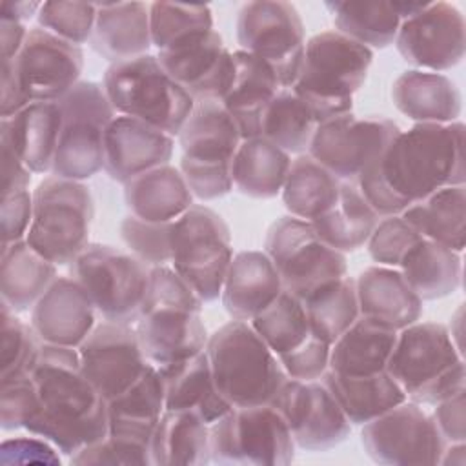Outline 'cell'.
I'll list each match as a JSON object with an SVG mask.
<instances>
[{
    "label": "cell",
    "instance_id": "6da1fadb",
    "mask_svg": "<svg viewBox=\"0 0 466 466\" xmlns=\"http://www.w3.org/2000/svg\"><path fill=\"white\" fill-rule=\"evenodd\" d=\"M40 411L25 428L71 457L107 435V400L84 375L76 348L44 344L31 370Z\"/></svg>",
    "mask_w": 466,
    "mask_h": 466
},
{
    "label": "cell",
    "instance_id": "7a4b0ae2",
    "mask_svg": "<svg viewBox=\"0 0 466 466\" xmlns=\"http://www.w3.org/2000/svg\"><path fill=\"white\" fill-rule=\"evenodd\" d=\"M202 299L167 266L149 269L142 311L135 322L140 348L157 370L175 368L206 350L208 331L202 322Z\"/></svg>",
    "mask_w": 466,
    "mask_h": 466
},
{
    "label": "cell",
    "instance_id": "3957f363",
    "mask_svg": "<svg viewBox=\"0 0 466 466\" xmlns=\"http://www.w3.org/2000/svg\"><path fill=\"white\" fill-rule=\"evenodd\" d=\"M388 187L408 206L437 189L462 186L464 124H413L390 142L380 158Z\"/></svg>",
    "mask_w": 466,
    "mask_h": 466
},
{
    "label": "cell",
    "instance_id": "277c9868",
    "mask_svg": "<svg viewBox=\"0 0 466 466\" xmlns=\"http://www.w3.org/2000/svg\"><path fill=\"white\" fill-rule=\"evenodd\" d=\"M373 51L339 31H320L304 46L302 64L291 89L317 122L351 113L353 95L368 78Z\"/></svg>",
    "mask_w": 466,
    "mask_h": 466
},
{
    "label": "cell",
    "instance_id": "5b68a950",
    "mask_svg": "<svg viewBox=\"0 0 466 466\" xmlns=\"http://www.w3.org/2000/svg\"><path fill=\"white\" fill-rule=\"evenodd\" d=\"M218 393L233 406L273 404L288 375L249 322L229 320L215 329L206 344Z\"/></svg>",
    "mask_w": 466,
    "mask_h": 466
},
{
    "label": "cell",
    "instance_id": "8992f818",
    "mask_svg": "<svg viewBox=\"0 0 466 466\" xmlns=\"http://www.w3.org/2000/svg\"><path fill=\"white\" fill-rule=\"evenodd\" d=\"M386 371L406 399L420 406H433L466 388L462 353L439 322L417 320L399 329Z\"/></svg>",
    "mask_w": 466,
    "mask_h": 466
},
{
    "label": "cell",
    "instance_id": "52a82bcc",
    "mask_svg": "<svg viewBox=\"0 0 466 466\" xmlns=\"http://www.w3.org/2000/svg\"><path fill=\"white\" fill-rule=\"evenodd\" d=\"M102 86L116 115L138 118L171 137L180 133L195 106L149 53L109 64Z\"/></svg>",
    "mask_w": 466,
    "mask_h": 466
},
{
    "label": "cell",
    "instance_id": "ba28073f",
    "mask_svg": "<svg viewBox=\"0 0 466 466\" xmlns=\"http://www.w3.org/2000/svg\"><path fill=\"white\" fill-rule=\"evenodd\" d=\"M95 215L86 182L46 177L33 189V218L25 240L56 266H69L89 244Z\"/></svg>",
    "mask_w": 466,
    "mask_h": 466
},
{
    "label": "cell",
    "instance_id": "9c48e42d",
    "mask_svg": "<svg viewBox=\"0 0 466 466\" xmlns=\"http://www.w3.org/2000/svg\"><path fill=\"white\" fill-rule=\"evenodd\" d=\"M231 258L229 228L211 208L193 204L173 220L171 266L202 302H213L220 297Z\"/></svg>",
    "mask_w": 466,
    "mask_h": 466
},
{
    "label": "cell",
    "instance_id": "30bf717a",
    "mask_svg": "<svg viewBox=\"0 0 466 466\" xmlns=\"http://www.w3.org/2000/svg\"><path fill=\"white\" fill-rule=\"evenodd\" d=\"M56 104L62 133L51 175L84 182L104 169V135L116 111L95 80H80Z\"/></svg>",
    "mask_w": 466,
    "mask_h": 466
},
{
    "label": "cell",
    "instance_id": "8fae6325",
    "mask_svg": "<svg viewBox=\"0 0 466 466\" xmlns=\"http://www.w3.org/2000/svg\"><path fill=\"white\" fill-rule=\"evenodd\" d=\"M149 266L107 244H87L69 264L71 277L91 297L102 320L135 324L149 284Z\"/></svg>",
    "mask_w": 466,
    "mask_h": 466
},
{
    "label": "cell",
    "instance_id": "7c38bea8",
    "mask_svg": "<svg viewBox=\"0 0 466 466\" xmlns=\"http://www.w3.org/2000/svg\"><path fill=\"white\" fill-rule=\"evenodd\" d=\"M295 448L286 419L271 404L231 408L209 424L211 462L286 466Z\"/></svg>",
    "mask_w": 466,
    "mask_h": 466
},
{
    "label": "cell",
    "instance_id": "4fadbf2b",
    "mask_svg": "<svg viewBox=\"0 0 466 466\" xmlns=\"http://www.w3.org/2000/svg\"><path fill=\"white\" fill-rule=\"evenodd\" d=\"M264 251L275 264L284 289L300 300L348 275L346 255L320 240L311 222L293 215H284L269 226Z\"/></svg>",
    "mask_w": 466,
    "mask_h": 466
},
{
    "label": "cell",
    "instance_id": "5bb4252c",
    "mask_svg": "<svg viewBox=\"0 0 466 466\" xmlns=\"http://www.w3.org/2000/svg\"><path fill=\"white\" fill-rule=\"evenodd\" d=\"M237 42L277 75L280 87H291L304 56V24L297 7L284 0H255L240 7Z\"/></svg>",
    "mask_w": 466,
    "mask_h": 466
},
{
    "label": "cell",
    "instance_id": "9a60e30c",
    "mask_svg": "<svg viewBox=\"0 0 466 466\" xmlns=\"http://www.w3.org/2000/svg\"><path fill=\"white\" fill-rule=\"evenodd\" d=\"M400 127L384 116L346 113L315 129L308 155L342 182H357L360 171L379 158Z\"/></svg>",
    "mask_w": 466,
    "mask_h": 466
},
{
    "label": "cell",
    "instance_id": "2e32d148",
    "mask_svg": "<svg viewBox=\"0 0 466 466\" xmlns=\"http://www.w3.org/2000/svg\"><path fill=\"white\" fill-rule=\"evenodd\" d=\"M364 451L379 464H439L446 441L433 417L413 400H404L362 424Z\"/></svg>",
    "mask_w": 466,
    "mask_h": 466
},
{
    "label": "cell",
    "instance_id": "e0dca14e",
    "mask_svg": "<svg viewBox=\"0 0 466 466\" xmlns=\"http://www.w3.org/2000/svg\"><path fill=\"white\" fill-rule=\"evenodd\" d=\"M393 44L413 69L448 71L464 58V15L450 2H424L400 22Z\"/></svg>",
    "mask_w": 466,
    "mask_h": 466
},
{
    "label": "cell",
    "instance_id": "ac0fdd59",
    "mask_svg": "<svg viewBox=\"0 0 466 466\" xmlns=\"http://www.w3.org/2000/svg\"><path fill=\"white\" fill-rule=\"evenodd\" d=\"M271 406L282 413L300 450L326 451L351 433V422L322 380L304 382L288 377Z\"/></svg>",
    "mask_w": 466,
    "mask_h": 466
},
{
    "label": "cell",
    "instance_id": "d6986e66",
    "mask_svg": "<svg viewBox=\"0 0 466 466\" xmlns=\"http://www.w3.org/2000/svg\"><path fill=\"white\" fill-rule=\"evenodd\" d=\"M164 71L195 100H222L235 73L233 51L215 29L193 33L160 49Z\"/></svg>",
    "mask_w": 466,
    "mask_h": 466
},
{
    "label": "cell",
    "instance_id": "ffe728a7",
    "mask_svg": "<svg viewBox=\"0 0 466 466\" xmlns=\"http://www.w3.org/2000/svg\"><path fill=\"white\" fill-rule=\"evenodd\" d=\"M76 350L84 375L106 400L126 391L149 366L133 324L102 320Z\"/></svg>",
    "mask_w": 466,
    "mask_h": 466
},
{
    "label": "cell",
    "instance_id": "44dd1931",
    "mask_svg": "<svg viewBox=\"0 0 466 466\" xmlns=\"http://www.w3.org/2000/svg\"><path fill=\"white\" fill-rule=\"evenodd\" d=\"M13 64L31 102H58L80 82L84 53L80 46L31 27Z\"/></svg>",
    "mask_w": 466,
    "mask_h": 466
},
{
    "label": "cell",
    "instance_id": "7402d4cb",
    "mask_svg": "<svg viewBox=\"0 0 466 466\" xmlns=\"http://www.w3.org/2000/svg\"><path fill=\"white\" fill-rule=\"evenodd\" d=\"M175 137L138 118L116 115L104 135V171L120 184L169 164Z\"/></svg>",
    "mask_w": 466,
    "mask_h": 466
},
{
    "label": "cell",
    "instance_id": "603a6c76",
    "mask_svg": "<svg viewBox=\"0 0 466 466\" xmlns=\"http://www.w3.org/2000/svg\"><path fill=\"white\" fill-rule=\"evenodd\" d=\"M96 308L71 275H58L31 309V328L44 344L78 348L96 326Z\"/></svg>",
    "mask_w": 466,
    "mask_h": 466
},
{
    "label": "cell",
    "instance_id": "cb8c5ba5",
    "mask_svg": "<svg viewBox=\"0 0 466 466\" xmlns=\"http://www.w3.org/2000/svg\"><path fill=\"white\" fill-rule=\"evenodd\" d=\"M62 133L56 102H31L13 116L0 118V144L9 146L33 173H51Z\"/></svg>",
    "mask_w": 466,
    "mask_h": 466
},
{
    "label": "cell",
    "instance_id": "d4e9b609",
    "mask_svg": "<svg viewBox=\"0 0 466 466\" xmlns=\"http://www.w3.org/2000/svg\"><path fill=\"white\" fill-rule=\"evenodd\" d=\"M284 289L279 271L266 251H240L228 268L220 300L233 320L249 322Z\"/></svg>",
    "mask_w": 466,
    "mask_h": 466
},
{
    "label": "cell",
    "instance_id": "484cf974",
    "mask_svg": "<svg viewBox=\"0 0 466 466\" xmlns=\"http://www.w3.org/2000/svg\"><path fill=\"white\" fill-rule=\"evenodd\" d=\"M359 313L382 322L393 329H402L422 317L420 297L410 288L397 268L370 266L355 279Z\"/></svg>",
    "mask_w": 466,
    "mask_h": 466
},
{
    "label": "cell",
    "instance_id": "4316f807",
    "mask_svg": "<svg viewBox=\"0 0 466 466\" xmlns=\"http://www.w3.org/2000/svg\"><path fill=\"white\" fill-rule=\"evenodd\" d=\"M391 100L415 124H450L462 111L455 82L442 73L422 69L400 73L391 86Z\"/></svg>",
    "mask_w": 466,
    "mask_h": 466
},
{
    "label": "cell",
    "instance_id": "83f0119b",
    "mask_svg": "<svg viewBox=\"0 0 466 466\" xmlns=\"http://www.w3.org/2000/svg\"><path fill=\"white\" fill-rule=\"evenodd\" d=\"M89 46L96 55L111 64L146 55L153 46L149 29V4H96V20Z\"/></svg>",
    "mask_w": 466,
    "mask_h": 466
},
{
    "label": "cell",
    "instance_id": "f1b7e54d",
    "mask_svg": "<svg viewBox=\"0 0 466 466\" xmlns=\"http://www.w3.org/2000/svg\"><path fill=\"white\" fill-rule=\"evenodd\" d=\"M233 80L220 102L238 124L242 138L260 137L262 115L280 84L271 66L248 51H233Z\"/></svg>",
    "mask_w": 466,
    "mask_h": 466
},
{
    "label": "cell",
    "instance_id": "f546056e",
    "mask_svg": "<svg viewBox=\"0 0 466 466\" xmlns=\"http://www.w3.org/2000/svg\"><path fill=\"white\" fill-rule=\"evenodd\" d=\"M166 410L164 379L149 364L137 382L107 400V433L147 442Z\"/></svg>",
    "mask_w": 466,
    "mask_h": 466
},
{
    "label": "cell",
    "instance_id": "4dcf8cb0",
    "mask_svg": "<svg viewBox=\"0 0 466 466\" xmlns=\"http://www.w3.org/2000/svg\"><path fill=\"white\" fill-rule=\"evenodd\" d=\"M177 138L184 157L228 164L242 142L238 124L218 100L195 102Z\"/></svg>",
    "mask_w": 466,
    "mask_h": 466
},
{
    "label": "cell",
    "instance_id": "1f68e13d",
    "mask_svg": "<svg viewBox=\"0 0 466 466\" xmlns=\"http://www.w3.org/2000/svg\"><path fill=\"white\" fill-rule=\"evenodd\" d=\"M397 329L359 315V319L331 344L329 370L350 377L386 371Z\"/></svg>",
    "mask_w": 466,
    "mask_h": 466
},
{
    "label": "cell",
    "instance_id": "d6a6232c",
    "mask_svg": "<svg viewBox=\"0 0 466 466\" xmlns=\"http://www.w3.org/2000/svg\"><path fill=\"white\" fill-rule=\"evenodd\" d=\"M124 198L131 215L147 222H171L193 206V195L180 169L169 164L126 182Z\"/></svg>",
    "mask_w": 466,
    "mask_h": 466
},
{
    "label": "cell",
    "instance_id": "836d02e7",
    "mask_svg": "<svg viewBox=\"0 0 466 466\" xmlns=\"http://www.w3.org/2000/svg\"><path fill=\"white\" fill-rule=\"evenodd\" d=\"M56 264L42 257L24 238L0 251V293L2 302L13 311H31L46 289L53 284Z\"/></svg>",
    "mask_w": 466,
    "mask_h": 466
},
{
    "label": "cell",
    "instance_id": "e575fe53",
    "mask_svg": "<svg viewBox=\"0 0 466 466\" xmlns=\"http://www.w3.org/2000/svg\"><path fill=\"white\" fill-rule=\"evenodd\" d=\"M153 466L211 462L209 424L189 410H164L149 441Z\"/></svg>",
    "mask_w": 466,
    "mask_h": 466
},
{
    "label": "cell",
    "instance_id": "d590c367",
    "mask_svg": "<svg viewBox=\"0 0 466 466\" xmlns=\"http://www.w3.org/2000/svg\"><path fill=\"white\" fill-rule=\"evenodd\" d=\"M158 373L164 379L166 410H189L211 424L233 408L218 393L206 350Z\"/></svg>",
    "mask_w": 466,
    "mask_h": 466
},
{
    "label": "cell",
    "instance_id": "8d00e7d4",
    "mask_svg": "<svg viewBox=\"0 0 466 466\" xmlns=\"http://www.w3.org/2000/svg\"><path fill=\"white\" fill-rule=\"evenodd\" d=\"M291 166V155L264 137L242 138L233 160V187L249 198H273L280 195Z\"/></svg>",
    "mask_w": 466,
    "mask_h": 466
},
{
    "label": "cell",
    "instance_id": "74e56055",
    "mask_svg": "<svg viewBox=\"0 0 466 466\" xmlns=\"http://www.w3.org/2000/svg\"><path fill=\"white\" fill-rule=\"evenodd\" d=\"M320 380L333 393L351 426H362L406 400L404 391L388 371L350 377L328 370Z\"/></svg>",
    "mask_w": 466,
    "mask_h": 466
},
{
    "label": "cell",
    "instance_id": "f35d334b",
    "mask_svg": "<svg viewBox=\"0 0 466 466\" xmlns=\"http://www.w3.org/2000/svg\"><path fill=\"white\" fill-rule=\"evenodd\" d=\"M402 218L428 240L462 253L466 244V187L448 186L410 204Z\"/></svg>",
    "mask_w": 466,
    "mask_h": 466
},
{
    "label": "cell",
    "instance_id": "ab89813d",
    "mask_svg": "<svg viewBox=\"0 0 466 466\" xmlns=\"http://www.w3.org/2000/svg\"><path fill=\"white\" fill-rule=\"evenodd\" d=\"M324 7L333 16L335 31L370 49L393 44L404 18L402 4L388 0H335L324 2Z\"/></svg>",
    "mask_w": 466,
    "mask_h": 466
},
{
    "label": "cell",
    "instance_id": "60d3db41",
    "mask_svg": "<svg viewBox=\"0 0 466 466\" xmlns=\"http://www.w3.org/2000/svg\"><path fill=\"white\" fill-rule=\"evenodd\" d=\"M420 300H437L455 293L461 286V253L439 242L420 238L397 268Z\"/></svg>",
    "mask_w": 466,
    "mask_h": 466
},
{
    "label": "cell",
    "instance_id": "b9f144b4",
    "mask_svg": "<svg viewBox=\"0 0 466 466\" xmlns=\"http://www.w3.org/2000/svg\"><path fill=\"white\" fill-rule=\"evenodd\" d=\"M379 218L357 184L342 182L337 202L326 213L313 218L311 226L320 240L346 255L366 246Z\"/></svg>",
    "mask_w": 466,
    "mask_h": 466
},
{
    "label": "cell",
    "instance_id": "7bdbcfd3",
    "mask_svg": "<svg viewBox=\"0 0 466 466\" xmlns=\"http://www.w3.org/2000/svg\"><path fill=\"white\" fill-rule=\"evenodd\" d=\"M340 184L342 180L306 153L291 160L280 195L289 215L311 222L337 202Z\"/></svg>",
    "mask_w": 466,
    "mask_h": 466
},
{
    "label": "cell",
    "instance_id": "ee69618b",
    "mask_svg": "<svg viewBox=\"0 0 466 466\" xmlns=\"http://www.w3.org/2000/svg\"><path fill=\"white\" fill-rule=\"evenodd\" d=\"M319 122L291 87H280L260 120V137L288 155L308 153Z\"/></svg>",
    "mask_w": 466,
    "mask_h": 466
},
{
    "label": "cell",
    "instance_id": "f6af8a7d",
    "mask_svg": "<svg viewBox=\"0 0 466 466\" xmlns=\"http://www.w3.org/2000/svg\"><path fill=\"white\" fill-rule=\"evenodd\" d=\"M302 302L306 306L311 333L328 344H333L360 315L355 279L348 275Z\"/></svg>",
    "mask_w": 466,
    "mask_h": 466
},
{
    "label": "cell",
    "instance_id": "bcb514c9",
    "mask_svg": "<svg viewBox=\"0 0 466 466\" xmlns=\"http://www.w3.org/2000/svg\"><path fill=\"white\" fill-rule=\"evenodd\" d=\"M249 324L277 357L295 350L311 335L304 302L288 289H282Z\"/></svg>",
    "mask_w": 466,
    "mask_h": 466
},
{
    "label": "cell",
    "instance_id": "7dc6e473",
    "mask_svg": "<svg viewBox=\"0 0 466 466\" xmlns=\"http://www.w3.org/2000/svg\"><path fill=\"white\" fill-rule=\"evenodd\" d=\"M151 42L160 51L193 33L213 29V13L204 4H149Z\"/></svg>",
    "mask_w": 466,
    "mask_h": 466
},
{
    "label": "cell",
    "instance_id": "c3c4849f",
    "mask_svg": "<svg viewBox=\"0 0 466 466\" xmlns=\"http://www.w3.org/2000/svg\"><path fill=\"white\" fill-rule=\"evenodd\" d=\"M2 328H0V379L9 375L31 373L42 340L31 328L25 324L16 311L2 302Z\"/></svg>",
    "mask_w": 466,
    "mask_h": 466
},
{
    "label": "cell",
    "instance_id": "681fc988",
    "mask_svg": "<svg viewBox=\"0 0 466 466\" xmlns=\"http://www.w3.org/2000/svg\"><path fill=\"white\" fill-rule=\"evenodd\" d=\"M36 20L38 27L75 46L89 44L96 20V4L67 0L42 2Z\"/></svg>",
    "mask_w": 466,
    "mask_h": 466
},
{
    "label": "cell",
    "instance_id": "f907efd6",
    "mask_svg": "<svg viewBox=\"0 0 466 466\" xmlns=\"http://www.w3.org/2000/svg\"><path fill=\"white\" fill-rule=\"evenodd\" d=\"M171 222H147L135 215L120 222V237L129 253L138 260L153 266L171 264Z\"/></svg>",
    "mask_w": 466,
    "mask_h": 466
},
{
    "label": "cell",
    "instance_id": "816d5d0a",
    "mask_svg": "<svg viewBox=\"0 0 466 466\" xmlns=\"http://www.w3.org/2000/svg\"><path fill=\"white\" fill-rule=\"evenodd\" d=\"M422 237L411 228L402 215L380 217L373 228L366 248L373 262L379 266L399 268L404 255L420 240Z\"/></svg>",
    "mask_w": 466,
    "mask_h": 466
},
{
    "label": "cell",
    "instance_id": "f5cc1de1",
    "mask_svg": "<svg viewBox=\"0 0 466 466\" xmlns=\"http://www.w3.org/2000/svg\"><path fill=\"white\" fill-rule=\"evenodd\" d=\"M69 462L76 466H147L151 464V453L147 442L107 433L71 455Z\"/></svg>",
    "mask_w": 466,
    "mask_h": 466
},
{
    "label": "cell",
    "instance_id": "db71d44e",
    "mask_svg": "<svg viewBox=\"0 0 466 466\" xmlns=\"http://www.w3.org/2000/svg\"><path fill=\"white\" fill-rule=\"evenodd\" d=\"M40 411V397L31 373L2 377L0 426L5 431L27 428Z\"/></svg>",
    "mask_w": 466,
    "mask_h": 466
},
{
    "label": "cell",
    "instance_id": "11a10c76",
    "mask_svg": "<svg viewBox=\"0 0 466 466\" xmlns=\"http://www.w3.org/2000/svg\"><path fill=\"white\" fill-rule=\"evenodd\" d=\"M178 169L193 198L202 202L222 198L233 189L231 164L228 162H202L182 155Z\"/></svg>",
    "mask_w": 466,
    "mask_h": 466
},
{
    "label": "cell",
    "instance_id": "9f6ffc18",
    "mask_svg": "<svg viewBox=\"0 0 466 466\" xmlns=\"http://www.w3.org/2000/svg\"><path fill=\"white\" fill-rule=\"evenodd\" d=\"M329 350L331 344L311 333L300 346L279 355V360L289 379L320 380L329 370Z\"/></svg>",
    "mask_w": 466,
    "mask_h": 466
},
{
    "label": "cell",
    "instance_id": "6f0895ef",
    "mask_svg": "<svg viewBox=\"0 0 466 466\" xmlns=\"http://www.w3.org/2000/svg\"><path fill=\"white\" fill-rule=\"evenodd\" d=\"M33 218V191H18L2 197L0 228L2 246L24 240Z\"/></svg>",
    "mask_w": 466,
    "mask_h": 466
},
{
    "label": "cell",
    "instance_id": "680465c9",
    "mask_svg": "<svg viewBox=\"0 0 466 466\" xmlns=\"http://www.w3.org/2000/svg\"><path fill=\"white\" fill-rule=\"evenodd\" d=\"M2 462H44L60 464L58 450L44 437L31 433L2 442Z\"/></svg>",
    "mask_w": 466,
    "mask_h": 466
},
{
    "label": "cell",
    "instance_id": "91938a15",
    "mask_svg": "<svg viewBox=\"0 0 466 466\" xmlns=\"http://www.w3.org/2000/svg\"><path fill=\"white\" fill-rule=\"evenodd\" d=\"M466 388L435 402L433 404V420L444 437L450 442H464L466 441Z\"/></svg>",
    "mask_w": 466,
    "mask_h": 466
},
{
    "label": "cell",
    "instance_id": "94428289",
    "mask_svg": "<svg viewBox=\"0 0 466 466\" xmlns=\"http://www.w3.org/2000/svg\"><path fill=\"white\" fill-rule=\"evenodd\" d=\"M31 104L22 80L15 69L13 60H2V82H0V118H7L22 111Z\"/></svg>",
    "mask_w": 466,
    "mask_h": 466
},
{
    "label": "cell",
    "instance_id": "6125c7cd",
    "mask_svg": "<svg viewBox=\"0 0 466 466\" xmlns=\"http://www.w3.org/2000/svg\"><path fill=\"white\" fill-rule=\"evenodd\" d=\"M2 147V197L29 189L33 171L5 144Z\"/></svg>",
    "mask_w": 466,
    "mask_h": 466
},
{
    "label": "cell",
    "instance_id": "be15d7a7",
    "mask_svg": "<svg viewBox=\"0 0 466 466\" xmlns=\"http://www.w3.org/2000/svg\"><path fill=\"white\" fill-rule=\"evenodd\" d=\"M29 29L25 24L0 20V47H2V60H13L27 36Z\"/></svg>",
    "mask_w": 466,
    "mask_h": 466
},
{
    "label": "cell",
    "instance_id": "e7e4bbea",
    "mask_svg": "<svg viewBox=\"0 0 466 466\" xmlns=\"http://www.w3.org/2000/svg\"><path fill=\"white\" fill-rule=\"evenodd\" d=\"M42 7V2H13V0H4L0 5V20H9V22H20L27 24L33 16L38 15Z\"/></svg>",
    "mask_w": 466,
    "mask_h": 466
},
{
    "label": "cell",
    "instance_id": "03108f58",
    "mask_svg": "<svg viewBox=\"0 0 466 466\" xmlns=\"http://www.w3.org/2000/svg\"><path fill=\"white\" fill-rule=\"evenodd\" d=\"M439 464L464 466L466 464V444L464 442H450V444H446Z\"/></svg>",
    "mask_w": 466,
    "mask_h": 466
},
{
    "label": "cell",
    "instance_id": "003e7915",
    "mask_svg": "<svg viewBox=\"0 0 466 466\" xmlns=\"http://www.w3.org/2000/svg\"><path fill=\"white\" fill-rule=\"evenodd\" d=\"M464 313V308H462V304H459V308L451 313V317H450V324L446 326L448 328V333H450V337H451V340L455 342V346L459 348V351L462 353V342H461V339H462V315Z\"/></svg>",
    "mask_w": 466,
    "mask_h": 466
}]
</instances>
